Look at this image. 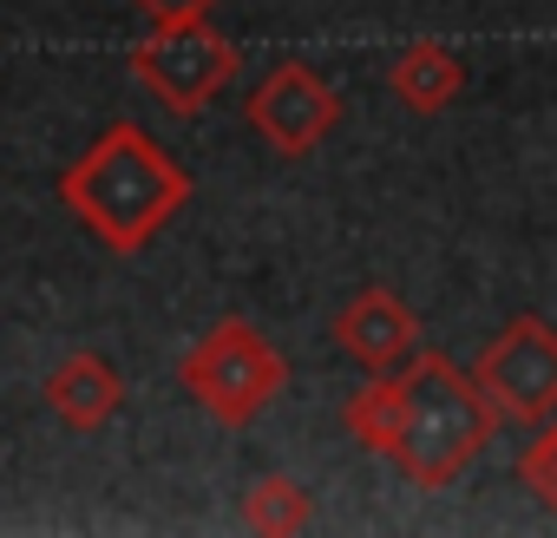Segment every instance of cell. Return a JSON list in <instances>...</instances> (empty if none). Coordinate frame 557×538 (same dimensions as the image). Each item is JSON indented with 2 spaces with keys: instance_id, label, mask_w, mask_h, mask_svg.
<instances>
[{
  "instance_id": "1",
  "label": "cell",
  "mask_w": 557,
  "mask_h": 538,
  "mask_svg": "<svg viewBox=\"0 0 557 538\" xmlns=\"http://www.w3.org/2000/svg\"><path fill=\"white\" fill-rule=\"evenodd\" d=\"M60 204L112 249L138 256L184 204H190V171L145 132V125H106L60 178Z\"/></svg>"
},
{
  "instance_id": "2",
  "label": "cell",
  "mask_w": 557,
  "mask_h": 538,
  "mask_svg": "<svg viewBox=\"0 0 557 538\" xmlns=\"http://www.w3.org/2000/svg\"><path fill=\"white\" fill-rule=\"evenodd\" d=\"M498 420L505 414L485 401V388L472 381V368H459L453 355L420 349L400 368V420H394L387 460L420 492H446L498 440Z\"/></svg>"
},
{
  "instance_id": "3",
  "label": "cell",
  "mask_w": 557,
  "mask_h": 538,
  "mask_svg": "<svg viewBox=\"0 0 557 538\" xmlns=\"http://www.w3.org/2000/svg\"><path fill=\"white\" fill-rule=\"evenodd\" d=\"M177 381L210 420L243 433V427L262 420V407L275 394L289 388V362L275 355V342L256 322H216L210 335H197V349H184Z\"/></svg>"
},
{
  "instance_id": "4",
  "label": "cell",
  "mask_w": 557,
  "mask_h": 538,
  "mask_svg": "<svg viewBox=\"0 0 557 538\" xmlns=\"http://www.w3.org/2000/svg\"><path fill=\"white\" fill-rule=\"evenodd\" d=\"M243 53L230 34H216L210 21H164L132 47V73L145 80V93L158 106H171L177 119H197L230 80H236Z\"/></svg>"
},
{
  "instance_id": "5",
  "label": "cell",
  "mask_w": 557,
  "mask_h": 538,
  "mask_svg": "<svg viewBox=\"0 0 557 538\" xmlns=\"http://www.w3.org/2000/svg\"><path fill=\"white\" fill-rule=\"evenodd\" d=\"M472 381L505 420H550L557 414V329L544 316H511L498 335L472 355Z\"/></svg>"
},
{
  "instance_id": "6",
  "label": "cell",
  "mask_w": 557,
  "mask_h": 538,
  "mask_svg": "<svg viewBox=\"0 0 557 538\" xmlns=\"http://www.w3.org/2000/svg\"><path fill=\"white\" fill-rule=\"evenodd\" d=\"M243 119L275 158H309L342 125V93L309 60H283L256 80V93L243 99Z\"/></svg>"
},
{
  "instance_id": "7",
  "label": "cell",
  "mask_w": 557,
  "mask_h": 538,
  "mask_svg": "<svg viewBox=\"0 0 557 538\" xmlns=\"http://www.w3.org/2000/svg\"><path fill=\"white\" fill-rule=\"evenodd\" d=\"M329 335H335V349L342 355H355L361 368H374V375H394V368H407L426 342V329H420V316L394 296V290H381V283H368V290H355L342 309H335V322H329Z\"/></svg>"
},
{
  "instance_id": "8",
  "label": "cell",
  "mask_w": 557,
  "mask_h": 538,
  "mask_svg": "<svg viewBox=\"0 0 557 538\" xmlns=\"http://www.w3.org/2000/svg\"><path fill=\"white\" fill-rule=\"evenodd\" d=\"M47 414L66 427V433H99V427H112V414L125 407V375L106 362V355H92V349H79V355H66L53 375H47Z\"/></svg>"
},
{
  "instance_id": "9",
  "label": "cell",
  "mask_w": 557,
  "mask_h": 538,
  "mask_svg": "<svg viewBox=\"0 0 557 538\" xmlns=\"http://www.w3.org/2000/svg\"><path fill=\"white\" fill-rule=\"evenodd\" d=\"M387 93L407 106V112H446L459 93H466V60L440 40H413L387 60Z\"/></svg>"
},
{
  "instance_id": "10",
  "label": "cell",
  "mask_w": 557,
  "mask_h": 538,
  "mask_svg": "<svg viewBox=\"0 0 557 538\" xmlns=\"http://www.w3.org/2000/svg\"><path fill=\"white\" fill-rule=\"evenodd\" d=\"M243 525L262 531V538L309 531V525H315V499H309V486L289 479V473H262V479L243 492Z\"/></svg>"
},
{
  "instance_id": "11",
  "label": "cell",
  "mask_w": 557,
  "mask_h": 538,
  "mask_svg": "<svg viewBox=\"0 0 557 538\" xmlns=\"http://www.w3.org/2000/svg\"><path fill=\"white\" fill-rule=\"evenodd\" d=\"M518 479L531 486V499L557 518V414L550 420H537V440L518 453Z\"/></svg>"
},
{
  "instance_id": "12",
  "label": "cell",
  "mask_w": 557,
  "mask_h": 538,
  "mask_svg": "<svg viewBox=\"0 0 557 538\" xmlns=\"http://www.w3.org/2000/svg\"><path fill=\"white\" fill-rule=\"evenodd\" d=\"M132 8H138L151 27H164V21H210L216 0H132Z\"/></svg>"
}]
</instances>
